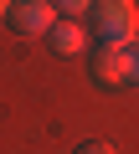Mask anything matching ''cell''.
I'll use <instances>...</instances> for the list:
<instances>
[{
    "label": "cell",
    "instance_id": "6da1fadb",
    "mask_svg": "<svg viewBox=\"0 0 139 154\" xmlns=\"http://www.w3.org/2000/svg\"><path fill=\"white\" fill-rule=\"evenodd\" d=\"M93 21L103 46H134L139 41V5L134 0H93Z\"/></svg>",
    "mask_w": 139,
    "mask_h": 154
},
{
    "label": "cell",
    "instance_id": "7a4b0ae2",
    "mask_svg": "<svg viewBox=\"0 0 139 154\" xmlns=\"http://www.w3.org/2000/svg\"><path fill=\"white\" fill-rule=\"evenodd\" d=\"M11 26L21 36H52L57 5H52V0H16V5H11Z\"/></svg>",
    "mask_w": 139,
    "mask_h": 154
},
{
    "label": "cell",
    "instance_id": "3957f363",
    "mask_svg": "<svg viewBox=\"0 0 139 154\" xmlns=\"http://www.w3.org/2000/svg\"><path fill=\"white\" fill-rule=\"evenodd\" d=\"M93 82H103V88H124L129 82V46H98Z\"/></svg>",
    "mask_w": 139,
    "mask_h": 154
},
{
    "label": "cell",
    "instance_id": "277c9868",
    "mask_svg": "<svg viewBox=\"0 0 139 154\" xmlns=\"http://www.w3.org/2000/svg\"><path fill=\"white\" fill-rule=\"evenodd\" d=\"M46 41H52V46H57V51H62V57H77V51H83V46H88V31H83V26H77V21H57V26H52V36H46Z\"/></svg>",
    "mask_w": 139,
    "mask_h": 154
},
{
    "label": "cell",
    "instance_id": "5b68a950",
    "mask_svg": "<svg viewBox=\"0 0 139 154\" xmlns=\"http://www.w3.org/2000/svg\"><path fill=\"white\" fill-rule=\"evenodd\" d=\"M52 5H57L62 16H83V11H93V0H52Z\"/></svg>",
    "mask_w": 139,
    "mask_h": 154
},
{
    "label": "cell",
    "instance_id": "8992f818",
    "mask_svg": "<svg viewBox=\"0 0 139 154\" xmlns=\"http://www.w3.org/2000/svg\"><path fill=\"white\" fill-rule=\"evenodd\" d=\"M72 154H113V144H103V139H88V144H77Z\"/></svg>",
    "mask_w": 139,
    "mask_h": 154
},
{
    "label": "cell",
    "instance_id": "52a82bcc",
    "mask_svg": "<svg viewBox=\"0 0 139 154\" xmlns=\"http://www.w3.org/2000/svg\"><path fill=\"white\" fill-rule=\"evenodd\" d=\"M129 82H139V41L129 46Z\"/></svg>",
    "mask_w": 139,
    "mask_h": 154
},
{
    "label": "cell",
    "instance_id": "ba28073f",
    "mask_svg": "<svg viewBox=\"0 0 139 154\" xmlns=\"http://www.w3.org/2000/svg\"><path fill=\"white\" fill-rule=\"evenodd\" d=\"M0 21H11V0H0Z\"/></svg>",
    "mask_w": 139,
    "mask_h": 154
}]
</instances>
